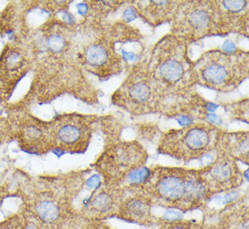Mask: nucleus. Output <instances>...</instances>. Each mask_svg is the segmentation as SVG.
Here are the masks:
<instances>
[{
	"mask_svg": "<svg viewBox=\"0 0 249 229\" xmlns=\"http://www.w3.org/2000/svg\"><path fill=\"white\" fill-rule=\"evenodd\" d=\"M188 44L169 34L158 41L150 55L143 60L147 72L170 104L168 113L173 109L174 100L177 107L178 102L185 101L179 99L190 96V90L197 85Z\"/></svg>",
	"mask_w": 249,
	"mask_h": 229,
	"instance_id": "1",
	"label": "nucleus"
},
{
	"mask_svg": "<svg viewBox=\"0 0 249 229\" xmlns=\"http://www.w3.org/2000/svg\"><path fill=\"white\" fill-rule=\"evenodd\" d=\"M132 190L142 193L152 205L182 212L203 207L211 198L198 170L183 168L155 167L144 183Z\"/></svg>",
	"mask_w": 249,
	"mask_h": 229,
	"instance_id": "2",
	"label": "nucleus"
},
{
	"mask_svg": "<svg viewBox=\"0 0 249 229\" xmlns=\"http://www.w3.org/2000/svg\"><path fill=\"white\" fill-rule=\"evenodd\" d=\"M193 65L197 85L216 92L235 90L249 78V52L236 47L207 51Z\"/></svg>",
	"mask_w": 249,
	"mask_h": 229,
	"instance_id": "3",
	"label": "nucleus"
},
{
	"mask_svg": "<svg viewBox=\"0 0 249 229\" xmlns=\"http://www.w3.org/2000/svg\"><path fill=\"white\" fill-rule=\"evenodd\" d=\"M112 103L134 115L169 112L170 104L139 61L112 96Z\"/></svg>",
	"mask_w": 249,
	"mask_h": 229,
	"instance_id": "4",
	"label": "nucleus"
},
{
	"mask_svg": "<svg viewBox=\"0 0 249 229\" xmlns=\"http://www.w3.org/2000/svg\"><path fill=\"white\" fill-rule=\"evenodd\" d=\"M220 131L209 123L185 125L180 129L165 132L160 140L158 151L178 160L189 162L214 151Z\"/></svg>",
	"mask_w": 249,
	"mask_h": 229,
	"instance_id": "5",
	"label": "nucleus"
},
{
	"mask_svg": "<svg viewBox=\"0 0 249 229\" xmlns=\"http://www.w3.org/2000/svg\"><path fill=\"white\" fill-rule=\"evenodd\" d=\"M171 34L187 43L218 35L216 1H182L171 22Z\"/></svg>",
	"mask_w": 249,
	"mask_h": 229,
	"instance_id": "6",
	"label": "nucleus"
},
{
	"mask_svg": "<svg viewBox=\"0 0 249 229\" xmlns=\"http://www.w3.org/2000/svg\"><path fill=\"white\" fill-rule=\"evenodd\" d=\"M148 159L147 151L138 141L117 142L108 149L99 160L100 172L105 184L123 188L131 173L145 167Z\"/></svg>",
	"mask_w": 249,
	"mask_h": 229,
	"instance_id": "7",
	"label": "nucleus"
},
{
	"mask_svg": "<svg viewBox=\"0 0 249 229\" xmlns=\"http://www.w3.org/2000/svg\"><path fill=\"white\" fill-rule=\"evenodd\" d=\"M198 172L211 196L235 190L243 182L242 172L237 161L220 153H217L216 159Z\"/></svg>",
	"mask_w": 249,
	"mask_h": 229,
	"instance_id": "8",
	"label": "nucleus"
},
{
	"mask_svg": "<svg viewBox=\"0 0 249 229\" xmlns=\"http://www.w3.org/2000/svg\"><path fill=\"white\" fill-rule=\"evenodd\" d=\"M218 35L240 34L249 37V1H216Z\"/></svg>",
	"mask_w": 249,
	"mask_h": 229,
	"instance_id": "9",
	"label": "nucleus"
},
{
	"mask_svg": "<svg viewBox=\"0 0 249 229\" xmlns=\"http://www.w3.org/2000/svg\"><path fill=\"white\" fill-rule=\"evenodd\" d=\"M127 190L105 184V187L93 195L87 204L89 213L92 219L100 220L111 216H117L119 208L124 199L125 192Z\"/></svg>",
	"mask_w": 249,
	"mask_h": 229,
	"instance_id": "10",
	"label": "nucleus"
},
{
	"mask_svg": "<svg viewBox=\"0 0 249 229\" xmlns=\"http://www.w3.org/2000/svg\"><path fill=\"white\" fill-rule=\"evenodd\" d=\"M182 1H132L138 17L150 26H160L174 19Z\"/></svg>",
	"mask_w": 249,
	"mask_h": 229,
	"instance_id": "11",
	"label": "nucleus"
},
{
	"mask_svg": "<svg viewBox=\"0 0 249 229\" xmlns=\"http://www.w3.org/2000/svg\"><path fill=\"white\" fill-rule=\"evenodd\" d=\"M133 194L126 197L119 208L117 216L119 218L142 226H151L153 224L151 213L152 203L142 193L132 190Z\"/></svg>",
	"mask_w": 249,
	"mask_h": 229,
	"instance_id": "12",
	"label": "nucleus"
},
{
	"mask_svg": "<svg viewBox=\"0 0 249 229\" xmlns=\"http://www.w3.org/2000/svg\"><path fill=\"white\" fill-rule=\"evenodd\" d=\"M215 150L217 153L232 158L237 162L239 161L243 164L249 165V131H236V132L219 131L216 139Z\"/></svg>",
	"mask_w": 249,
	"mask_h": 229,
	"instance_id": "13",
	"label": "nucleus"
},
{
	"mask_svg": "<svg viewBox=\"0 0 249 229\" xmlns=\"http://www.w3.org/2000/svg\"><path fill=\"white\" fill-rule=\"evenodd\" d=\"M88 133L79 126L73 123H66L60 126L55 131V143L59 144L63 151H76L77 147L82 146Z\"/></svg>",
	"mask_w": 249,
	"mask_h": 229,
	"instance_id": "14",
	"label": "nucleus"
},
{
	"mask_svg": "<svg viewBox=\"0 0 249 229\" xmlns=\"http://www.w3.org/2000/svg\"><path fill=\"white\" fill-rule=\"evenodd\" d=\"M229 111L235 118L249 123V99H244L236 105H231Z\"/></svg>",
	"mask_w": 249,
	"mask_h": 229,
	"instance_id": "15",
	"label": "nucleus"
},
{
	"mask_svg": "<svg viewBox=\"0 0 249 229\" xmlns=\"http://www.w3.org/2000/svg\"><path fill=\"white\" fill-rule=\"evenodd\" d=\"M160 229H205L201 225L195 221L169 220L164 223Z\"/></svg>",
	"mask_w": 249,
	"mask_h": 229,
	"instance_id": "16",
	"label": "nucleus"
},
{
	"mask_svg": "<svg viewBox=\"0 0 249 229\" xmlns=\"http://www.w3.org/2000/svg\"><path fill=\"white\" fill-rule=\"evenodd\" d=\"M47 47L51 52L59 53L66 49V39L61 35L53 34L47 39Z\"/></svg>",
	"mask_w": 249,
	"mask_h": 229,
	"instance_id": "17",
	"label": "nucleus"
},
{
	"mask_svg": "<svg viewBox=\"0 0 249 229\" xmlns=\"http://www.w3.org/2000/svg\"><path fill=\"white\" fill-rule=\"evenodd\" d=\"M24 218L22 215L13 216L0 222V229H24Z\"/></svg>",
	"mask_w": 249,
	"mask_h": 229,
	"instance_id": "18",
	"label": "nucleus"
},
{
	"mask_svg": "<svg viewBox=\"0 0 249 229\" xmlns=\"http://www.w3.org/2000/svg\"><path fill=\"white\" fill-rule=\"evenodd\" d=\"M43 135L44 134L42 130H40L39 128L36 126H29L24 131V138L26 141H39L40 139L43 137Z\"/></svg>",
	"mask_w": 249,
	"mask_h": 229,
	"instance_id": "19",
	"label": "nucleus"
},
{
	"mask_svg": "<svg viewBox=\"0 0 249 229\" xmlns=\"http://www.w3.org/2000/svg\"><path fill=\"white\" fill-rule=\"evenodd\" d=\"M22 63V57L20 56L19 53H11L7 58V66L10 69L17 68L21 65Z\"/></svg>",
	"mask_w": 249,
	"mask_h": 229,
	"instance_id": "20",
	"label": "nucleus"
},
{
	"mask_svg": "<svg viewBox=\"0 0 249 229\" xmlns=\"http://www.w3.org/2000/svg\"><path fill=\"white\" fill-rule=\"evenodd\" d=\"M137 17L135 8L133 7L132 5H130L129 7L125 9L124 12L123 20H124V23H127V22H130L131 20L135 19Z\"/></svg>",
	"mask_w": 249,
	"mask_h": 229,
	"instance_id": "21",
	"label": "nucleus"
},
{
	"mask_svg": "<svg viewBox=\"0 0 249 229\" xmlns=\"http://www.w3.org/2000/svg\"><path fill=\"white\" fill-rule=\"evenodd\" d=\"M77 10L81 16H86L88 13V6L85 3H81L77 5Z\"/></svg>",
	"mask_w": 249,
	"mask_h": 229,
	"instance_id": "22",
	"label": "nucleus"
}]
</instances>
